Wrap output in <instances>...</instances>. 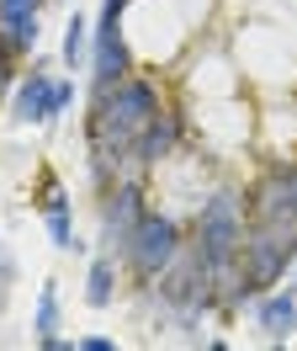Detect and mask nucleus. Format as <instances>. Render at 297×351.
<instances>
[{
  "label": "nucleus",
  "instance_id": "f257e3e1",
  "mask_svg": "<svg viewBox=\"0 0 297 351\" xmlns=\"http://www.w3.org/2000/svg\"><path fill=\"white\" fill-rule=\"evenodd\" d=\"M244 234H250V219H244L239 192H212V202H202L196 213V250L212 277L244 256Z\"/></svg>",
  "mask_w": 297,
  "mask_h": 351
},
{
  "label": "nucleus",
  "instance_id": "f03ea898",
  "mask_svg": "<svg viewBox=\"0 0 297 351\" xmlns=\"http://www.w3.org/2000/svg\"><path fill=\"white\" fill-rule=\"evenodd\" d=\"M297 266V219H250L244 234V271H250L255 293L271 287L281 271Z\"/></svg>",
  "mask_w": 297,
  "mask_h": 351
},
{
  "label": "nucleus",
  "instance_id": "7ed1b4c3",
  "mask_svg": "<svg viewBox=\"0 0 297 351\" xmlns=\"http://www.w3.org/2000/svg\"><path fill=\"white\" fill-rule=\"evenodd\" d=\"M175 256H181V229H175V219H165V213H144V223H138L133 240H127V261H133V271H138L144 282H154Z\"/></svg>",
  "mask_w": 297,
  "mask_h": 351
},
{
  "label": "nucleus",
  "instance_id": "20e7f679",
  "mask_svg": "<svg viewBox=\"0 0 297 351\" xmlns=\"http://www.w3.org/2000/svg\"><path fill=\"white\" fill-rule=\"evenodd\" d=\"M144 181L138 176H127L122 186L112 192V202H106V234H101V245L106 250H127V240H133V229L144 223Z\"/></svg>",
  "mask_w": 297,
  "mask_h": 351
},
{
  "label": "nucleus",
  "instance_id": "39448f33",
  "mask_svg": "<svg viewBox=\"0 0 297 351\" xmlns=\"http://www.w3.org/2000/svg\"><path fill=\"white\" fill-rule=\"evenodd\" d=\"M133 75V53L122 43V27L117 22H101L96 27V96H106L112 86H122Z\"/></svg>",
  "mask_w": 297,
  "mask_h": 351
},
{
  "label": "nucleus",
  "instance_id": "423d86ee",
  "mask_svg": "<svg viewBox=\"0 0 297 351\" xmlns=\"http://www.w3.org/2000/svg\"><path fill=\"white\" fill-rule=\"evenodd\" d=\"M175 138H181V117H175V112H154V123H148L144 138H138V160H144V165H159V160L175 149Z\"/></svg>",
  "mask_w": 297,
  "mask_h": 351
},
{
  "label": "nucleus",
  "instance_id": "0eeeda50",
  "mask_svg": "<svg viewBox=\"0 0 297 351\" xmlns=\"http://www.w3.org/2000/svg\"><path fill=\"white\" fill-rule=\"evenodd\" d=\"M255 314H260V330H266L271 341H287V335L297 330V293L260 298V304H255Z\"/></svg>",
  "mask_w": 297,
  "mask_h": 351
},
{
  "label": "nucleus",
  "instance_id": "6e6552de",
  "mask_svg": "<svg viewBox=\"0 0 297 351\" xmlns=\"http://www.w3.org/2000/svg\"><path fill=\"white\" fill-rule=\"evenodd\" d=\"M48 90H53V75H48V69H32L27 86L16 90V117L21 123H48Z\"/></svg>",
  "mask_w": 297,
  "mask_h": 351
},
{
  "label": "nucleus",
  "instance_id": "1a4fd4ad",
  "mask_svg": "<svg viewBox=\"0 0 297 351\" xmlns=\"http://www.w3.org/2000/svg\"><path fill=\"white\" fill-rule=\"evenodd\" d=\"M38 43V16H0V59L16 64L21 53H32Z\"/></svg>",
  "mask_w": 297,
  "mask_h": 351
},
{
  "label": "nucleus",
  "instance_id": "9d476101",
  "mask_svg": "<svg viewBox=\"0 0 297 351\" xmlns=\"http://www.w3.org/2000/svg\"><path fill=\"white\" fill-rule=\"evenodd\" d=\"M112 293H117V266H112V256H101V261H90L85 304H90V308H106V304H112Z\"/></svg>",
  "mask_w": 297,
  "mask_h": 351
},
{
  "label": "nucleus",
  "instance_id": "9b49d317",
  "mask_svg": "<svg viewBox=\"0 0 297 351\" xmlns=\"http://www.w3.org/2000/svg\"><path fill=\"white\" fill-rule=\"evenodd\" d=\"M59 330V293H53V282L42 287V298H38V335H53Z\"/></svg>",
  "mask_w": 297,
  "mask_h": 351
},
{
  "label": "nucleus",
  "instance_id": "f8f14e48",
  "mask_svg": "<svg viewBox=\"0 0 297 351\" xmlns=\"http://www.w3.org/2000/svg\"><path fill=\"white\" fill-rule=\"evenodd\" d=\"M48 240H53V250H80V245H75V229H69V208H64V213H48Z\"/></svg>",
  "mask_w": 297,
  "mask_h": 351
},
{
  "label": "nucleus",
  "instance_id": "ddd939ff",
  "mask_svg": "<svg viewBox=\"0 0 297 351\" xmlns=\"http://www.w3.org/2000/svg\"><path fill=\"white\" fill-rule=\"evenodd\" d=\"M80 53H85V22H80V16H69V32H64V64L75 69V64H80Z\"/></svg>",
  "mask_w": 297,
  "mask_h": 351
},
{
  "label": "nucleus",
  "instance_id": "4468645a",
  "mask_svg": "<svg viewBox=\"0 0 297 351\" xmlns=\"http://www.w3.org/2000/svg\"><path fill=\"white\" fill-rule=\"evenodd\" d=\"M38 208H42V219H48V213H64V208H69V197H64V186L53 181V176L42 181V192H38Z\"/></svg>",
  "mask_w": 297,
  "mask_h": 351
},
{
  "label": "nucleus",
  "instance_id": "2eb2a0df",
  "mask_svg": "<svg viewBox=\"0 0 297 351\" xmlns=\"http://www.w3.org/2000/svg\"><path fill=\"white\" fill-rule=\"evenodd\" d=\"M69 101H75V86H69V80H53V90H48V123H53Z\"/></svg>",
  "mask_w": 297,
  "mask_h": 351
},
{
  "label": "nucleus",
  "instance_id": "dca6fc26",
  "mask_svg": "<svg viewBox=\"0 0 297 351\" xmlns=\"http://www.w3.org/2000/svg\"><path fill=\"white\" fill-rule=\"evenodd\" d=\"M0 16H38V0H0Z\"/></svg>",
  "mask_w": 297,
  "mask_h": 351
},
{
  "label": "nucleus",
  "instance_id": "f3484780",
  "mask_svg": "<svg viewBox=\"0 0 297 351\" xmlns=\"http://www.w3.org/2000/svg\"><path fill=\"white\" fill-rule=\"evenodd\" d=\"M127 0H101V22H122Z\"/></svg>",
  "mask_w": 297,
  "mask_h": 351
},
{
  "label": "nucleus",
  "instance_id": "a211bd4d",
  "mask_svg": "<svg viewBox=\"0 0 297 351\" xmlns=\"http://www.w3.org/2000/svg\"><path fill=\"white\" fill-rule=\"evenodd\" d=\"M75 351H112V341H106V335H90V341H75Z\"/></svg>",
  "mask_w": 297,
  "mask_h": 351
},
{
  "label": "nucleus",
  "instance_id": "6ab92c4d",
  "mask_svg": "<svg viewBox=\"0 0 297 351\" xmlns=\"http://www.w3.org/2000/svg\"><path fill=\"white\" fill-rule=\"evenodd\" d=\"M287 208H292V219H297V165L287 171Z\"/></svg>",
  "mask_w": 297,
  "mask_h": 351
},
{
  "label": "nucleus",
  "instance_id": "aec40b11",
  "mask_svg": "<svg viewBox=\"0 0 297 351\" xmlns=\"http://www.w3.org/2000/svg\"><path fill=\"white\" fill-rule=\"evenodd\" d=\"M5 86H11V59H0V96H5Z\"/></svg>",
  "mask_w": 297,
  "mask_h": 351
},
{
  "label": "nucleus",
  "instance_id": "412c9836",
  "mask_svg": "<svg viewBox=\"0 0 297 351\" xmlns=\"http://www.w3.org/2000/svg\"><path fill=\"white\" fill-rule=\"evenodd\" d=\"M0 277H11V256L5 250H0Z\"/></svg>",
  "mask_w": 297,
  "mask_h": 351
}]
</instances>
